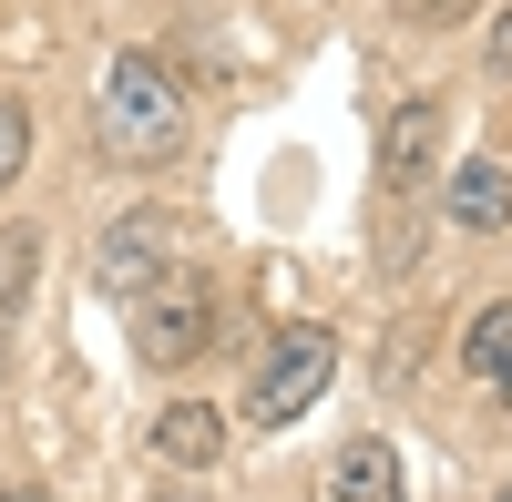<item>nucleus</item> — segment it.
<instances>
[{
    "mask_svg": "<svg viewBox=\"0 0 512 502\" xmlns=\"http://www.w3.org/2000/svg\"><path fill=\"white\" fill-rule=\"evenodd\" d=\"M93 134L113 164H164L185 144V93H175V72H164L154 52H123L103 72V93H93Z\"/></svg>",
    "mask_w": 512,
    "mask_h": 502,
    "instance_id": "obj_1",
    "label": "nucleus"
},
{
    "mask_svg": "<svg viewBox=\"0 0 512 502\" xmlns=\"http://www.w3.org/2000/svg\"><path fill=\"white\" fill-rule=\"evenodd\" d=\"M205 339H216V287L185 277V267H164L144 298H134V359L144 369H185Z\"/></svg>",
    "mask_w": 512,
    "mask_h": 502,
    "instance_id": "obj_2",
    "label": "nucleus"
},
{
    "mask_svg": "<svg viewBox=\"0 0 512 502\" xmlns=\"http://www.w3.org/2000/svg\"><path fill=\"white\" fill-rule=\"evenodd\" d=\"M328 369H338V339H328V328H287V339L267 349V369H256L246 410H256V421H297V410L328 390Z\"/></svg>",
    "mask_w": 512,
    "mask_h": 502,
    "instance_id": "obj_3",
    "label": "nucleus"
},
{
    "mask_svg": "<svg viewBox=\"0 0 512 502\" xmlns=\"http://www.w3.org/2000/svg\"><path fill=\"white\" fill-rule=\"evenodd\" d=\"M154 451H164V462H185V472L226 462V410H216V400H175V410L154 421Z\"/></svg>",
    "mask_w": 512,
    "mask_h": 502,
    "instance_id": "obj_4",
    "label": "nucleus"
},
{
    "mask_svg": "<svg viewBox=\"0 0 512 502\" xmlns=\"http://www.w3.org/2000/svg\"><path fill=\"white\" fill-rule=\"evenodd\" d=\"M154 277H164L154 226H113V236H103V257H93V287H103V298H144Z\"/></svg>",
    "mask_w": 512,
    "mask_h": 502,
    "instance_id": "obj_5",
    "label": "nucleus"
},
{
    "mask_svg": "<svg viewBox=\"0 0 512 502\" xmlns=\"http://www.w3.org/2000/svg\"><path fill=\"white\" fill-rule=\"evenodd\" d=\"M461 369H472V380L512 410V298H502V308H482L472 328H461Z\"/></svg>",
    "mask_w": 512,
    "mask_h": 502,
    "instance_id": "obj_6",
    "label": "nucleus"
},
{
    "mask_svg": "<svg viewBox=\"0 0 512 502\" xmlns=\"http://www.w3.org/2000/svg\"><path fill=\"white\" fill-rule=\"evenodd\" d=\"M328 492H338V502H400V451H390V441H349V451L328 462Z\"/></svg>",
    "mask_w": 512,
    "mask_h": 502,
    "instance_id": "obj_7",
    "label": "nucleus"
},
{
    "mask_svg": "<svg viewBox=\"0 0 512 502\" xmlns=\"http://www.w3.org/2000/svg\"><path fill=\"white\" fill-rule=\"evenodd\" d=\"M431 144H441V113H431V103H400V113H390V134H379V164H390V185H420Z\"/></svg>",
    "mask_w": 512,
    "mask_h": 502,
    "instance_id": "obj_8",
    "label": "nucleus"
},
{
    "mask_svg": "<svg viewBox=\"0 0 512 502\" xmlns=\"http://www.w3.org/2000/svg\"><path fill=\"white\" fill-rule=\"evenodd\" d=\"M451 216H461V226H502V216H512V185H502V164H482V154L461 164V175H451Z\"/></svg>",
    "mask_w": 512,
    "mask_h": 502,
    "instance_id": "obj_9",
    "label": "nucleus"
},
{
    "mask_svg": "<svg viewBox=\"0 0 512 502\" xmlns=\"http://www.w3.org/2000/svg\"><path fill=\"white\" fill-rule=\"evenodd\" d=\"M21 164H31V113H21L11 93H0V185H11Z\"/></svg>",
    "mask_w": 512,
    "mask_h": 502,
    "instance_id": "obj_10",
    "label": "nucleus"
},
{
    "mask_svg": "<svg viewBox=\"0 0 512 502\" xmlns=\"http://www.w3.org/2000/svg\"><path fill=\"white\" fill-rule=\"evenodd\" d=\"M31 246H41L31 226H11V236H0V308H11L21 287H31Z\"/></svg>",
    "mask_w": 512,
    "mask_h": 502,
    "instance_id": "obj_11",
    "label": "nucleus"
},
{
    "mask_svg": "<svg viewBox=\"0 0 512 502\" xmlns=\"http://www.w3.org/2000/svg\"><path fill=\"white\" fill-rule=\"evenodd\" d=\"M472 0H400V21H461Z\"/></svg>",
    "mask_w": 512,
    "mask_h": 502,
    "instance_id": "obj_12",
    "label": "nucleus"
},
{
    "mask_svg": "<svg viewBox=\"0 0 512 502\" xmlns=\"http://www.w3.org/2000/svg\"><path fill=\"white\" fill-rule=\"evenodd\" d=\"M492 62H502V72H512V11H502V31H492Z\"/></svg>",
    "mask_w": 512,
    "mask_h": 502,
    "instance_id": "obj_13",
    "label": "nucleus"
},
{
    "mask_svg": "<svg viewBox=\"0 0 512 502\" xmlns=\"http://www.w3.org/2000/svg\"><path fill=\"white\" fill-rule=\"evenodd\" d=\"M0 502H41V492H31V482H11V492H0Z\"/></svg>",
    "mask_w": 512,
    "mask_h": 502,
    "instance_id": "obj_14",
    "label": "nucleus"
},
{
    "mask_svg": "<svg viewBox=\"0 0 512 502\" xmlns=\"http://www.w3.org/2000/svg\"><path fill=\"white\" fill-rule=\"evenodd\" d=\"M164 502H205V492H164Z\"/></svg>",
    "mask_w": 512,
    "mask_h": 502,
    "instance_id": "obj_15",
    "label": "nucleus"
},
{
    "mask_svg": "<svg viewBox=\"0 0 512 502\" xmlns=\"http://www.w3.org/2000/svg\"><path fill=\"white\" fill-rule=\"evenodd\" d=\"M492 502H512V482H502V492H492Z\"/></svg>",
    "mask_w": 512,
    "mask_h": 502,
    "instance_id": "obj_16",
    "label": "nucleus"
}]
</instances>
